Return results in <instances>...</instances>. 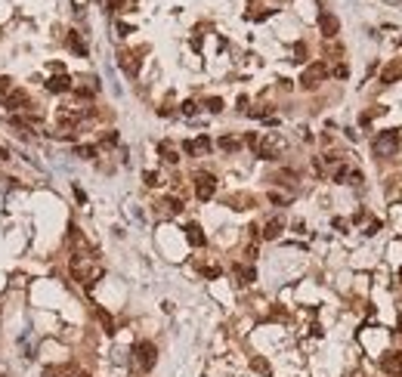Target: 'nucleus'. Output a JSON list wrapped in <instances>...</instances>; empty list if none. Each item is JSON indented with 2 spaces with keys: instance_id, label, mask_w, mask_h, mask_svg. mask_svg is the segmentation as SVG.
<instances>
[{
  "instance_id": "obj_1",
  "label": "nucleus",
  "mask_w": 402,
  "mask_h": 377,
  "mask_svg": "<svg viewBox=\"0 0 402 377\" xmlns=\"http://www.w3.org/2000/svg\"><path fill=\"white\" fill-rule=\"evenodd\" d=\"M72 275L84 284V288H90V284H93L99 275H102V269L99 266H93V263H90V257H72Z\"/></svg>"
},
{
  "instance_id": "obj_2",
  "label": "nucleus",
  "mask_w": 402,
  "mask_h": 377,
  "mask_svg": "<svg viewBox=\"0 0 402 377\" xmlns=\"http://www.w3.org/2000/svg\"><path fill=\"white\" fill-rule=\"evenodd\" d=\"M254 152H257V158H263V161H272V158H279L285 152V139L275 136V133H266L263 139H257Z\"/></svg>"
},
{
  "instance_id": "obj_3",
  "label": "nucleus",
  "mask_w": 402,
  "mask_h": 377,
  "mask_svg": "<svg viewBox=\"0 0 402 377\" xmlns=\"http://www.w3.org/2000/svg\"><path fill=\"white\" fill-rule=\"evenodd\" d=\"M133 362H136V368H140V371H152V368H155L158 349H155L152 340H143V343L133 346Z\"/></svg>"
},
{
  "instance_id": "obj_4",
  "label": "nucleus",
  "mask_w": 402,
  "mask_h": 377,
  "mask_svg": "<svg viewBox=\"0 0 402 377\" xmlns=\"http://www.w3.org/2000/svg\"><path fill=\"white\" fill-rule=\"evenodd\" d=\"M328 77V65L325 62H313L303 71V77H300V87H306V90H313V87H319V81H325Z\"/></svg>"
},
{
  "instance_id": "obj_5",
  "label": "nucleus",
  "mask_w": 402,
  "mask_h": 377,
  "mask_svg": "<svg viewBox=\"0 0 402 377\" xmlns=\"http://www.w3.org/2000/svg\"><path fill=\"white\" fill-rule=\"evenodd\" d=\"M399 148V133L396 130H387V133H381L374 139V155H381V158H387V155H393Z\"/></svg>"
},
{
  "instance_id": "obj_6",
  "label": "nucleus",
  "mask_w": 402,
  "mask_h": 377,
  "mask_svg": "<svg viewBox=\"0 0 402 377\" xmlns=\"http://www.w3.org/2000/svg\"><path fill=\"white\" fill-rule=\"evenodd\" d=\"M214 192H217V176L214 173H198L195 176V195H198V201H211Z\"/></svg>"
},
{
  "instance_id": "obj_7",
  "label": "nucleus",
  "mask_w": 402,
  "mask_h": 377,
  "mask_svg": "<svg viewBox=\"0 0 402 377\" xmlns=\"http://www.w3.org/2000/svg\"><path fill=\"white\" fill-rule=\"evenodd\" d=\"M3 105H6L9 111H16V115H19V111H28V108H31V99H28L25 90H9L6 99H3Z\"/></svg>"
},
{
  "instance_id": "obj_8",
  "label": "nucleus",
  "mask_w": 402,
  "mask_h": 377,
  "mask_svg": "<svg viewBox=\"0 0 402 377\" xmlns=\"http://www.w3.org/2000/svg\"><path fill=\"white\" fill-rule=\"evenodd\" d=\"M381 368H384L387 374L402 377V352H387V356L381 359Z\"/></svg>"
},
{
  "instance_id": "obj_9",
  "label": "nucleus",
  "mask_w": 402,
  "mask_h": 377,
  "mask_svg": "<svg viewBox=\"0 0 402 377\" xmlns=\"http://www.w3.org/2000/svg\"><path fill=\"white\" fill-rule=\"evenodd\" d=\"M319 31L325 34V37H334V34L340 31V22H337V16L322 13V16H319Z\"/></svg>"
},
{
  "instance_id": "obj_10",
  "label": "nucleus",
  "mask_w": 402,
  "mask_h": 377,
  "mask_svg": "<svg viewBox=\"0 0 402 377\" xmlns=\"http://www.w3.org/2000/svg\"><path fill=\"white\" fill-rule=\"evenodd\" d=\"M47 90H50V93H65V90H72V77H68L65 71L62 74H53L50 81H47Z\"/></svg>"
},
{
  "instance_id": "obj_11",
  "label": "nucleus",
  "mask_w": 402,
  "mask_h": 377,
  "mask_svg": "<svg viewBox=\"0 0 402 377\" xmlns=\"http://www.w3.org/2000/svg\"><path fill=\"white\" fill-rule=\"evenodd\" d=\"M183 148H186V155H204V152H211V139L208 136H198V139H189Z\"/></svg>"
},
{
  "instance_id": "obj_12",
  "label": "nucleus",
  "mask_w": 402,
  "mask_h": 377,
  "mask_svg": "<svg viewBox=\"0 0 402 377\" xmlns=\"http://www.w3.org/2000/svg\"><path fill=\"white\" fill-rule=\"evenodd\" d=\"M118 62H121V68H124V71H127L130 77L140 74V59H136L133 53H121V56H118Z\"/></svg>"
},
{
  "instance_id": "obj_13",
  "label": "nucleus",
  "mask_w": 402,
  "mask_h": 377,
  "mask_svg": "<svg viewBox=\"0 0 402 377\" xmlns=\"http://www.w3.org/2000/svg\"><path fill=\"white\" fill-rule=\"evenodd\" d=\"M186 238H189V244H192V247H204V241H208L198 223H189V226H186Z\"/></svg>"
},
{
  "instance_id": "obj_14",
  "label": "nucleus",
  "mask_w": 402,
  "mask_h": 377,
  "mask_svg": "<svg viewBox=\"0 0 402 377\" xmlns=\"http://www.w3.org/2000/svg\"><path fill=\"white\" fill-rule=\"evenodd\" d=\"M65 43H68V50H72V53H77V56H87V43L80 40V34H77V31H68Z\"/></svg>"
},
{
  "instance_id": "obj_15",
  "label": "nucleus",
  "mask_w": 402,
  "mask_h": 377,
  "mask_svg": "<svg viewBox=\"0 0 402 377\" xmlns=\"http://www.w3.org/2000/svg\"><path fill=\"white\" fill-rule=\"evenodd\" d=\"M399 77H402V68L399 65H390V68H384L381 84H393V81H399Z\"/></svg>"
},
{
  "instance_id": "obj_16",
  "label": "nucleus",
  "mask_w": 402,
  "mask_h": 377,
  "mask_svg": "<svg viewBox=\"0 0 402 377\" xmlns=\"http://www.w3.org/2000/svg\"><path fill=\"white\" fill-rule=\"evenodd\" d=\"M279 235H282V220L266 223V229H263V238H279Z\"/></svg>"
},
{
  "instance_id": "obj_17",
  "label": "nucleus",
  "mask_w": 402,
  "mask_h": 377,
  "mask_svg": "<svg viewBox=\"0 0 402 377\" xmlns=\"http://www.w3.org/2000/svg\"><path fill=\"white\" fill-rule=\"evenodd\" d=\"M204 108L217 115V111H223V99H220V96H208V99H204Z\"/></svg>"
},
{
  "instance_id": "obj_18",
  "label": "nucleus",
  "mask_w": 402,
  "mask_h": 377,
  "mask_svg": "<svg viewBox=\"0 0 402 377\" xmlns=\"http://www.w3.org/2000/svg\"><path fill=\"white\" fill-rule=\"evenodd\" d=\"M238 139H235V136H223V139H220V148H223V152H238Z\"/></svg>"
},
{
  "instance_id": "obj_19",
  "label": "nucleus",
  "mask_w": 402,
  "mask_h": 377,
  "mask_svg": "<svg viewBox=\"0 0 402 377\" xmlns=\"http://www.w3.org/2000/svg\"><path fill=\"white\" fill-rule=\"evenodd\" d=\"M161 155H164V161H167V164H177V161H180V155H177L167 142H161Z\"/></svg>"
},
{
  "instance_id": "obj_20",
  "label": "nucleus",
  "mask_w": 402,
  "mask_h": 377,
  "mask_svg": "<svg viewBox=\"0 0 402 377\" xmlns=\"http://www.w3.org/2000/svg\"><path fill=\"white\" fill-rule=\"evenodd\" d=\"M96 315H99V322H102V328H106L109 334H111V331H114V322H111V315H109L106 309H96Z\"/></svg>"
},
{
  "instance_id": "obj_21",
  "label": "nucleus",
  "mask_w": 402,
  "mask_h": 377,
  "mask_svg": "<svg viewBox=\"0 0 402 377\" xmlns=\"http://www.w3.org/2000/svg\"><path fill=\"white\" fill-rule=\"evenodd\" d=\"M164 207H167V213H180V210H183V201H180V198H167Z\"/></svg>"
},
{
  "instance_id": "obj_22",
  "label": "nucleus",
  "mask_w": 402,
  "mask_h": 377,
  "mask_svg": "<svg viewBox=\"0 0 402 377\" xmlns=\"http://www.w3.org/2000/svg\"><path fill=\"white\" fill-rule=\"evenodd\" d=\"M235 272H238V278H241V284H251V281H254V269H241V266H238Z\"/></svg>"
},
{
  "instance_id": "obj_23",
  "label": "nucleus",
  "mask_w": 402,
  "mask_h": 377,
  "mask_svg": "<svg viewBox=\"0 0 402 377\" xmlns=\"http://www.w3.org/2000/svg\"><path fill=\"white\" fill-rule=\"evenodd\" d=\"M47 377H72V368H47Z\"/></svg>"
},
{
  "instance_id": "obj_24",
  "label": "nucleus",
  "mask_w": 402,
  "mask_h": 377,
  "mask_svg": "<svg viewBox=\"0 0 402 377\" xmlns=\"http://www.w3.org/2000/svg\"><path fill=\"white\" fill-rule=\"evenodd\" d=\"M96 155V145H77V158H93Z\"/></svg>"
},
{
  "instance_id": "obj_25",
  "label": "nucleus",
  "mask_w": 402,
  "mask_h": 377,
  "mask_svg": "<svg viewBox=\"0 0 402 377\" xmlns=\"http://www.w3.org/2000/svg\"><path fill=\"white\" fill-rule=\"evenodd\" d=\"M9 90H13V81H9V77H0V99H3Z\"/></svg>"
},
{
  "instance_id": "obj_26",
  "label": "nucleus",
  "mask_w": 402,
  "mask_h": 377,
  "mask_svg": "<svg viewBox=\"0 0 402 377\" xmlns=\"http://www.w3.org/2000/svg\"><path fill=\"white\" fill-rule=\"evenodd\" d=\"M102 145H118V133H106V136H102Z\"/></svg>"
},
{
  "instance_id": "obj_27",
  "label": "nucleus",
  "mask_w": 402,
  "mask_h": 377,
  "mask_svg": "<svg viewBox=\"0 0 402 377\" xmlns=\"http://www.w3.org/2000/svg\"><path fill=\"white\" fill-rule=\"evenodd\" d=\"M195 108H198L195 102H183V115H195Z\"/></svg>"
},
{
  "instance_id": "obj_28",
  "label": "nucleus",
  "mask_w": 402,
  "mask_h": 377,
  "mask_svg": "<svg viewBox=\"0 0 402 377\" xmlns=\"http://www.w3.org/2000/svg\"><path fill=\"white\" fill-rule=\"evenodd\" d=\"M146 186H161V182H158V173H146Z\"/></svg>"
},
{
  "instance_id": "obj_29",
  "label": "nucleus",
  "mask_w": 402,
  "mask_h": 377,
  "mask_svg": "<svg viewBox=\"0 0 402 377\" xmlns=\"http://www.w3.org/2000/svg\"><path fill=\"white\" fill-rule=\"evenodd\" d=\"M334 74H337V77H347L350 71H347V65H337V68H334Z\"/></svg>"
},
{
  "instance_id": "obj_30",
  "label": "nucleus",
  "mask_w": 402,
  "mask_h": 377,
  "mask_svg": "<svg viewBox=\"0 0 402 377\" xmlns=\"http://www.w3.org/2000/svg\"><path fill=\"white\" fill-rule=\"evenodd\" d=\"M3 158H6V148H3V145H0V161H3Z\"/></svg>"
},
{
  "instance_id": "obj_31",
  "label": "nucleus",
  "mask_w": 402,
  "mask_h": 377,
  "mask_svg": "<svg viewBox=\"0 0 402 377\" xmlns=\"http://www.w3.org/2000/svg\"><path fill=\"white\" fill-rule=\"evenodd\" d=\"M74 377H90V374H74Z\"/></svg>"
}]
</instances>
